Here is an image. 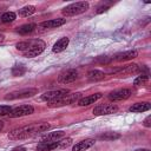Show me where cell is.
I'll list each match as a JSON object with an SVG mask.
<instances>
[{
	"mask_svg": "<svg viewBox=\"0 0 151 151\" xmlns=\"http://www.w3.org/2000/svg\"><path fill=\"white\" fill-rule=\"evenodd\" d=\"M51 127L50 124L47 123H39V124H33V125H27L22 127H18L12 130L8 133V138L12 140H20V139H26L35 133L39 132H46Z\"/></svg>",
	"mask_w": 151,
	"mask_h": 151,
	"instance_id": "6da1fadb",
	"label": "cell"
},
{
	"mask_svg": "<svg viewBox=\"0 0 151 151\" xmlns=\"http://www.w3.org/2000/svg\"><path fill=\"white\" fill-rule=\"evenodd\" d=\"M46 47V44L41 40V39H31L28 40V46L26 48L25 52H22V54L27 58H33L39 55Z\"/></svg>",
	"mask_w": 151,
	"mask_h": 151,
	"instance_id": "7a4b0ae2",
	"label": "cell"
},
{
	"mask_svg": "<svg viewBox=\"0 0 151 151\" xmlns=\"http://www.w3.org/2000/svg\"><path fill=\"white\" fill-rule=\"evenodd\" d=\"M88 8V2L87 1H79V2H73L61 9L63 15L65 17H74L78 14L84 13Z\"/></svg>",
	"mask_w": 151,
	"mask_h": 151,
	"instance_id": "3957f363",
	"label": "cell"
},
{
	"mask_svg": "<svg viewBox=\"0 0 151 151\" xmlns=\"http://www.w3.org/2000/svg\"><path fill=\"white\" fill-rule=\"evenodd\" d=\"M81 98V93L80 92H74V93H67L66 96H64L63 98H60L59 100H55L53 103H48L50 107H60V106H65V105H71V104H76L78 103V100Z\"/></svg>",
	"mask_w": 151,
	"mask_h": 151,
	"instance_id": "277c9868",
	"label": "cell"
},
{
	"mask_svg": "<svg viewBox=\"0 0 151 151\" xmlns=\"http://www.w3.org/2000/svg\"><path fill=\"white\" fill-rule=\"evenodd\" d=\"M38 93V90L34 87H28V88H22V90H18V91H13L11 93H8L5 99L6 100H14V99H24V98H29L33 97L34 94Z\"/></svg>",
	"mask_w": 151,
	"mask_h": 151,
	"instance_id": "5b68a950",
	"label": "cell"
},
{
	"mask_svg": "<svg viewBox=\"0 0 151 151\" xmlns=\"http://www.w3.org/2000/svg\"><path fill=\"white\" fill-rule=\"evenodd\" d=\"M67 93H70V91L67 88H60V90H52V91H47L45 92L40 99L42 101H47V103H53L55 100H59L60 98H63L64 96H66Z\"/></svg>",
	"mask_w": 151,
	"mask_h": 151,
	"instance_id": "8992f818",
	"label": "cell"
},
{
	"mask_svg": "<svg viewBox=\"0 0 151 151\" xmlns=\"http://www.w3.org/2000/svg\"><path fill=\"white\" fill-rule=\"evenodd\" d=\"M117 111H118V106L114 104H100L93 109V114L94 116H106V114L114 113Z\"/></svg>",
	"mask_w": 151,
	"mask_h": 151,
	"instance_id": "52a82bcc",
	"label": "cell"
},
{
	"mask_svg": "<svg viewBox=\"0 0 151 151\" xmlns=\"http://www.w3.org/2000/svg\"><path fill=\"white\" fill-rule=\"evenodd\" d=\"M34 112V107L32 105H20L15 109H12V111L8 113L11 118H18V117H24L32 114Z\"/></svg>",
	"mask_w": 151,
	"mask_h": 151,
	"instance_id": "ba28073f",
	"label": "cell"
},
{
	"mask_svg": "<svg viewBox=\"0 0 151 151\" xmlns=\"http://www.w3.org/2000/svg\"><path fill=\"white\" fill-rule=\"evenodd\" d=\"M77 78H78V72H77V70H74V68H68V70L61 72V73L58 76V81H59L60 84H70V83H73Z\"/></svg>",
	"mask_w": 151,
	"mask_h": 151,
	"instance_id": "9c48e42d",
	"label": "cell"
},
{
	"mask_svg": "<svg viewBox=\"0 0 151 151\" xmlns=\"http://www.w3.org/2000/svg\"><path fill=\"white\" fill-rule=\"evenodd\" d=\"M130 96H131V90L120 88V90H116V91L111 92L109 94V99L113 100V101H119V100H125V99L130 98Z\"/></svg>",
	"mask_w": 151,
	"mask_h": 151,
	"instance_id": "30bf717a",
	"label": "cell"
},
{
	"mask_svg": "<svg viewBox=\"0 0 151 151\" xmlns=\"http://www.w3.org/2000/svg\"><path fill=\"white\" fill-rule=\"evenodd\" d=\"M138 55V52L136 50H130V51H125V52H120L113 55L112 60L116 61H126V60H132Z\"/></svg>",
	"mask_w": 151,
	"mask_h": 151,
	"instance_id": "8fae6325",
	"label": "cell"
},
{
	"mask_svg": "<svg viewBox=\"0 0 151 151\" xmlns=\"http://www.w3.org/2000/svg\"><path fill=\"white\" fill-rule=\"evenodd\" d=\"M66 22L65 19L63 18H57V19H52V20H47V21H42L38 25L39 28H45V29H50V28H55L59 26H63Z\"/></svg>",
	"mask_w": 151,
	"mask_h": 151,
	"instance_id": "7c38bea8",
	"label": "cell"
},
{
	"mask_svg": "<svg viewBox=\"0 0 151 151\" xmlns=\"http://www.w3.org/2000/svg\"><path fill=\"white\" fill-rule=\"evenodd\" d=\"M138 72H139V66L137 64H129V65L124 66L123 68H120L117 72V76L118 77H129V76H132Z\"/></svg>",
	"mask_w": 151,
	"mask_h": 151,
	"instance_id": "4fadbf2b",
	"label": "cell"
},
{
	"mask_svg": "<svg viewBox=\"0 0 151 151\" xmlns=\"http://www.w3.org/2000/svg\"><path fill=\"white\" fill-rule=\"evenodd\" d=\"M103 97V94L100 92H97V93H93V94H90V96H86V97H83L78 100V105L79 106H88L91 104H94L97 100H99L100 98Z\"/></svg>",
	"mask_w": 151,
	"mask_h": 151,
	"instance_id": "5bb4252c",
	"label": "cell"
},
{
	"mask_svg": "<svg viewBox=\"0 0 151 151\" xmlns=\"http://www.w3.org/2000/svg\"><path fill=\"white\" fill-rule=\"evenodd\" d=\"M94 143H96V139H93V138H87V139L80 140V142H78L77 144L73 145L72 151H86L87 149L93 146Z\"/></svg>",
	"mask_w": 151,
	"mask_h": 151,
	"instance_id": "9a60e30c",
	"label": "cell"
},
{
	"mask_svg": "<svg viewBox=\"0 0 151 151\" xmlns=\"http://www.w3.org/2000/svg\"><path fill=\"white\" fill-rule=\"evenodd\" d=\"M65 137V132L64 131H54V132H48L46 133L41 139L40 142H48V143H52V142H58L60 139H63Z\"/></svg>",
	"mask_w": 151,
	"mask_h": 151,
	"instance_id": "2e32d148",
	"label": "cell"
},
{
	"mask_svg": "<svg viewBox=\"0 0 151 151\" xmlns=\"http://www.w3.org/2000/svg\"><path fill=\"white\" fill-rule=\"evenodd\" d=\"M68 42H70V39L67 37H64V38H60L59 40H57V42L53 45L52 47V51L54 53H60L63 51L66 50V47L68 46Z\"/></svg>",
	"mask_w": 151,
	"mask_h": 151,
	"instance_id": "e0dca14e",
	"label": "cell"
},
{
	"mask_svg": "<svg viewBox=\"0 0 151 151\" xmlns=\"http://www.w3.org/2000/svg\"><path fill=\"white\" fill-rule=\"evenodd\" d=\"M150 107H151L150 103L143 101V103H136V104H133V105L129 109V111H130V112H145V111H149Z\"/></svg>",
	"mask_w": 151,
	"mask_h": 151,
	"instance_id": "ac0fdd59",
	"label": "cell"
},
{
	"mask_svg": "<svg viewBox=\"0 0 151 151\" xmlns=\"http://www.w3.org/2000/svg\"><path fill=\"white\" fill-rule=\"evenodd\" d=\"M58 142H40L37 146V151H52L54 149H58Z\"/></svg>",
	"mask_w": 151,
	"mask_h": 151,
	"instance_id": "d6986e66",
	"label": "cell"
},
{
	"mask_svg": "<svg viewBox=\"0 0 151 151\" xmlns=\"http://www.w3.org/2000/svg\"><path fill=\"white\" fill-rule=\"evenodd\" d=\"M105 77V73L101 72L100 70H91L87 72V78L91 80V81H99V80H103Z\"/></svg>",
	"mask_w": 151,
	"mask_h": 151,
	"instance_id": "ffe728a7",
	"label": "cell"
},
{
	"mask_svg": "<svg viewBox=\"0 0 151 151\" xmlns=\"http://www.w3.org/2000/svg\"><path fill=\"white\" fill-rule=\"evenodd\" d=\"M37 25L35 24H25V25H21L20 27L17 28V32L21 35H26V34H29L32 33L34 29H35Z\"/></svg>",
	"mask_w": 151,
	"mask_h": 151,
	"instance_id": "44dd1931",
	"label": "cell"
},
{
	"mask_svg": "<svg viewBox=\"0 0 151 151\" xmlns=\"http://www.w3.org/2000/svg\"><path fill=\"white\" fill-rule=\"evenodd\" d=\"M26 71H27L26 66L22 65V64H19V65L13 66V68H12V76H14V77H21V76H24L26 73Z\"/></svg>",
	"mask_w": 151,
	"mask_h": 151,
	"instance_id": "7402d4cb",
	"label": "cell"
},
{
	"mask_svg": "<svg viewBox=\"0 0 151 151\" xmlns=\"http://www.w3.org/2000/svg\"><path fill=\"white\" fill-rule=\"evenodd\" d=\"M35 12V7L33 5H27V6H24L22 8L19 9V15L20 17H28L31 14H33Z\"/></svg>",
	"mask_w": 151,
	"mask_h": 151,
	"instance_id": "603a6c76",
	"label": "cell"
},
{
	"mask_svg": "<svg viewBox=\"0 0 151 151\" xmlns=\"http://www.w3.org/2000/svg\"><path fill=\"white\" fill-rule=\"evenodd\" d=\"M149 81V76L147 74H139L134 80H133V84L136 86H144L146 85V83Z\"/></svg>",
	"mask_w": 151,
	"mask_h": 151,
	"instance_id": "cb8c5ba5",
	"label": "cell"
},
{
	"mask_svg": "<svg viewBox=\"0 0 151 151\" xmlns=\"http://www.w3.org/2000/svg\"><path fill=\"white\" fill-rule=\"evenodd\" d=\"M15 13L14 12H5L2 15H1V18H0V20H1V22H12V21H14L15 20Z\"/></svg>",
	"mask_w": 151,
	"mask_h": 151,
	"instance_id": "d4e9b609",
	"label": "cell"
},
{
	"mask_svg": "<svg viewBox=\"0 0 151 151\" xmlns=\"http://www.w3.org/2000/svg\"><path fill=\"white\" fill-rule=\"evenodd\" d=\"M99 138L103 140H114V139L120 138V134L117 132H105L104 134L99 136Z\"/></svg>",
	"mask_w": 151,
	"mask_h": 151,
	"instance_id": "484cf974",
	"label": "cell"
},
{
	"mask_svg": "<svg viewBox=\"0 0 151 151\" xmlns=\"http://www.w3.org/2000/svg\"><path fill=\"white\" fill-rule=\"evenodd\" d=\"M72 144V138H64L58 142V149H65Z\"/></svg>",
	"mask_w": 151,
	"mask_h": 151,
	"instance_id": "4316f807",
	"label": "cell"
},
{
	"mask_svg": "<svg viewBox=\"0 0 151 151\" xmlns=\"http://www.w3.org/2000/svg\"><path fill=\"white\" fill-rule=\"evenodd\" d=\"M12 111V107L9 105H0V117L8 114Z\"/></svg>",
	"mask_w": 151,
	"mask_h": 151,
	"instance_id": "83f0119b",
	"label": "cell"
},
{
	"mask_svg": "<svg viewBox=\"0 0 151 151\" xmlns=\"http://www.w3.org/2000/svg\"><path fill=\"white\" fill-rule=\"evenodd\" d=\"M144 126L145 127H150L151 126V116H147L144 120Z\"/></svg>",
	"mask_w": 151,
	"mask_h": 151,
	"instance_id": "f1b7e54d",
	"label": "cell"
},
{
	"mask_svg": "<svg viewBox=\"0 0 151 151\" xmlns=\"http://www.w3.org/2000/svg\"><path fill=\"white\" fill-rule=\"evenodd\" d=\"M109 9V6H101V7H99L98 9H97V13H101V12H105V11H107Z\"/></svg>",
	"mask_w": 151,
	"mask_h": 151,
	"instance_id": "f546056e",
	"label": "cell"
},
{
	"mask_svg": "<svg viewBox=\"0 0 151 151\" xmlns=\"http://www.w3.org/2000/svg\"><path fill=\"white\" fill-rule=\"evenodd\" d=\"M12 151H26V149L22 147V146H17V147H14Z\"/></svg>",
	"mask_w": 151,
	"mask_h": 151,
	"instance_id": "4dcf8cb0",
	"label": "cell"
},
{
	"mask_svg": "<svg viewBox=\"0 0 151 151\" xmlns=\"http://www.w3.org/2000/svg\"><path fill=\"white\" fill-rule=\"evenodd\" d=\"M4 40H5V37H4V34H0V44H1Z\"/></svg>",
	"mask_w": 151,
	"mask_h": 151,
	"instance_id": "1f68e13d",
	"label": "cell"
},
{
	"mask_svg": "<svg viewBox=\"0 0 151 151\" xmlns=\"http://www.w3.org/2000/svg\"><path fill=\"white\" fill-rule=\"evenodd\" d=\"M2 127H4V123H2L1 120H0V131L2 130Z\"/></svg>",
	"mask_w": 151,
	"mask_h": 151,
	"instance_id": "d6a6232c",
	"label": "cell"
},
{
	"mask_svg": "<svg viewBox=\"0 0 151 151\" xmlns=\"http://www.w3.org/2000/svg\"><path fill=\"white\" fill-rule=\"evenodd\" d=\"M136 151H150V150H147V149H139V150H136Z\"/></svg>",
	"mask_w": 151,
	"mask_h": 151,
	"instance_id": "836d02e7",
	"label": "cell"
}]
</instances>
